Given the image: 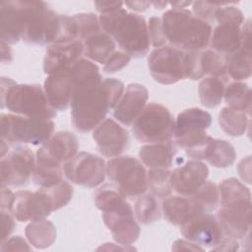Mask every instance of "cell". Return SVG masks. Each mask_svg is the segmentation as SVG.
<instances>
[{
	"mask_svg": "<svg viewBox=\"0 0 252 252\" xmlns=\"http://www.w3.org/2000/svg\"><path fill=\"white\" fill-rule=\"evenodd\" d=\"M94 203L102 212L103 222L118 244L131 245L138 239L140 226L133 209L114 186L106 184L97 189Z\"/></svg>",
	"mask_w": 252,
	"mask_h": 252,
	"instance_id": "obj_4",
	"label": "cell"
},
{
	"mask_svg": "<svg viewBox=\"0 0 252 252\" xmlns=\"http://www.w3.org/2000/svg\"><path fill=\"white\" fill-rule=\"evenodd\" d=\"M223 98L228 107L250 114L251 90L247 84L240 81L229 83L224 89Z\"/></svg>",
	"mask_w": 252,
	"mask_h": 252,
	"instance_id": "obj_32",
	"label": "cell"
},
{
	"mask_svg": "<svg viewBox=\"0 0 252 252\" xmlns=\"http://www.w3.org/2000/svg\"><path fill=\"white\" fill-rule=\"evenodd\" d=\"M75 39L83 41L101 30L98 18L93 13H80L71 16Z\"/></svg>",
	"mask_w": 252,
	"mask_h": 252,
	"instance_id": "obj_39",
	"label": "cell"
},
{
	"mask_svg": "<svg viewBox=\"0 0 252 252\" xmlns=\"http://www.w3.org/2000/svg\"><path fill=\"white\" fill-rule=\"evenodd\" d=\"M170 174L168 168H150L147 172L148 189L157 198H166L171 194Z\"/></svg>",
	"mask_w": 252,
	"mask_h": 252,
	"instance_id": "obj_38",
	"label": "cell"
},
{
	"mask_svg": "<svg viewBox=\"0 0 252 252\" xmlns=\"http://www.w3.org/2000/svg\"><path fill=\"white\" fill-rule=\"evenodd\" d=\"M9 153V143L4 139H1V158Z\"/></svg>",
	"mask_w": 252,
	"mask_h": 252,
	"instance_id": "obj_59",
	"label": "cell"
},
{
	"mask_svg": "<svg viewBox=\"0 0 252 252\" xmlns=\"http://www.w3.org/2000/svg\"><path fill=\"white\" fill-rule=\"evenodd\" d=\"M63 173L62 165L36 159L32 181L39 188H49L63 180Z\"/></svg>",
	"mask_w": 252,
	"mask_h": 252,
	"instance_id": "obj_34",
	"label": "cell"
},
{
	"mask_svg": "<svg viewBox=\"0 0 252 252\" xmlns=\"http://www.w3.org/2000/svg\"><path fill=\"white\" fill-rule=\"evenodd\" d=\"M193 2L190 1H182V2H170L169 4L173 7V8H178V9H185L187 6L191 5Z\"/></svg>",
	"mask_w": 252,
	"mask_h": 252,
	"instance_id": "obj_58",
	"label": "cell"
},
{
	"mask_svg": "<svg viewBox=\"0 0 252 252\" xmlns=\"http://www.w3.org/2000/svg\"><path fill=\"white\" fill-rule=\"evenodd\" d=\"M220 128L227 135L232 137L242 136L249 124V114L244 111L236 110L228 106L223 107L219 114Z\"/></svg>",
	"mask_w": 252,
	"mask_h": 252,
	"instance_id": "obj_31",
	"label": "cell"
},
{
	"mask_svg": "<svg viewBox=\"0 0 252 252\" xmlns=\"http://www.w3.org/2000/svg\"><path fill=\"white\" fill-rule=\"evenodd\" d=\"M84 55V45L80 40L55 42L50 44L43 59V71L47 75L69 70Z\"/></svg>",
	"mask_w": 252,
	"mask_h": 252,
	"instance_id": "obj_18",
	"label": "cell"
},
{
	"mask_svg": "<svg viewBox=\"0 0 252 252\" xmlns=\"http://www.w3.org/2000/svg\"><path fill=\"white\" fill-rule=\"evenodd\" d=\"M168 3L167 2H163V1H155V2H151V5H153L156 9H162L164 8Z\"/></svg>",
	"mask_w": 252,
	"mask_h": 252,
	"instance_id": "obj_60",
	"label": "cell"
},
{
	"mask_svg": "<svg viewBox=\"0 0 252 252\" xmlns=\"http://www.w3.org/2000/svg\"><path fill=\"white\" fill-rule=\"evenodd\" d=\"M61 30V15L55 13L45 2L36 1L31 13L22 39L28 43L45 45L58 40Z\"/></svg>",
	"mask_w": 252,
	"mask_h": 252,
	"instance_id": "obj_9",
	"label": "cell"
},
{
	"mask_svg": "<svg viewBox=\"0 0 252 252\" xmlns=\"http://www.w3.org/2000/svg\"><path fill=\"white\" fill-rule=\"evenodd\" d=\"M14 216L11 212L6 210H1V220H2V230H1V242L5 241L8 236L12 233L15 227Z\"/></svg>",
	"mask_w": 252,
	"mask_h": 252,
	"instance_id": "obj_49",
	"label": "cell"
},
{
	"mask_svg": "<svg viewBox=\"0 0 252 252\" xmlns=\"http://www.w3.org/2000/svg\"><path fill=\"white\" fill-rule=\"evenodd\" d=\"M43 189H45L50 196L53 203L54 211H57L62 207L66 206L71 201L73 196V187L65 180H62L61 182L52 187Z\"/></svg>",
	"mask_w": 252,
	"mask_h": 252,
	"instance_id": "obj_41",
	"label": "cell"
},
{
	"mask_svg": "<svg viewBox=\"0 0 252 252\" xmlns=\"http://www.w3.org/2000/svg\"><path fill=\"white\" fill-rule=\"evenodd\" d=\"M63 172L72 183L94 188L104 181L106 163L95 155L81 152L64 163Z\"/></svg>",
	"mask_w": 252,
	"mask_h": 252,
	"instance_id": "obj_12",
	"label": "cell"
},
{
	"mask_svg": "<svg viewBox=\"0 0 252 252\" xmlns=\"http://www.w3.org/2000/svg\"><path fill=\"white\" fill-rule=\"evenodd\" d=\"M185 77L191 80H199L204 77L202 63H201V51H185L184 57Z\"/></svg>",
	"mask_w": 252,
	"mask_h": 252,
	"instance_id": "obj_43",
	"label": "cell"
},
{
	"mask_svg": "<svg viewBox=\"0 0 252 252\" xmlns=\"http://www.w3.org/2000/svg\"><path fill=\"white\" fill-rule=\"evenodd\" d=\"M176 154L171 142L148 144L139 151V158L149 168H169Z\"/></svg>",
	"mask_w": 252,
	"mask_h": 252,
	"instance_id": "obj_27",
	"label": "cell"
},
{
	"mask_svg": "<svg viewBox=\"0 0 252 252\" xmlns=\"http://www.w3.org/2000/svg\"><path fill=\"white\" fill-rule=\"evenodd\" d=\"M70 72L74 82L72 124L79 132H90L116 106L125 91L124 84L114 78L102 79L97 65L89 59L79 60Z\"/></svg>",
	"mask_w": 252,
	"mask_h": 252,
	"instance_id": "obj_1",
	"label": "cell"
},
{
	"mask_svg": "<svg viewBox=\"0 0 252 252\" xmlns=\"http://www.w3.org/2000/svg\"><path fill=\"white\" fill-rule=\"evenodd\" d=\"M238 248H239L238 240L233 237L225 235L222 241L219 245L214 247L212 250L213 251H235Z\"/></svg>",
	"mask_w": 252,
	"mask_h": 252,
	"instance_id": "obj_51",
	"label": "cell"
},
{
	"mask_svg": "<svg viewBox=\"0 0 252 252\" xmlns=\"http://www.w3.org/2000/svg\"><path fill=\"white\" fill-rule=\"evenodd\" d=\"M221 208L237 211H251V193L243 183L234 177L222 180L219 185Z\"/></svg>",
	"mask_w": 252,
	"mask_h": 252,
	"instance_id": "obj_24",
	"label": "cell"
},
{
	"mask_svg": "<svg viewBox=\"0 0 252 252\" xmlns=\"http://www.w3.org/2000/svg\"><path fill=\"white\" fill-rule=\"evenodd\" d=\"M173 129V115L168 108L158 102L147 104L132 124L134 137L147 144L171 142Z\"/></svg>",
	"mask_w": 252,
	"mask_h": 252,
	"instance_id": "obj_7",
	"label": "cell"
},
{
	"mask_svg": "<svg viewBox=\"0 0 252 252\" xmlns=\"http://www.w3.org/2000/svg\"><path fill=\"white\" fill-rule=\"evenodd\" d=\"M35 157L26 146H17L1 158V187L24 186L35 168Z\"/></svg>",
	"mask_w": 252,
	"mask_h": 252,
	"instance_id": "obj_13",
	"label": "cell"
},
{
	"mask_svg": "<svg viewBox=\"0 0 252 252\" xmlns=\"http://www.w3.org/2000/svg\"><path fill=\"white\" fill-rule=\"evenodd\" d=\"M13 59L12 51L8 43L1 40V61L2 63H10Z\"/></svg>",
	"mask_w": 252,
	"mask_h": 252,
	"instance_id": "obj_57",
	"label": "cell"
},
{
	"mask_svg": "<svg viewBox=\"0 0 252 252\" xmlns=\"http://www.w3.org/2000/svg\"><path fill=\"white\" fill-rule=\"evenodd\" d=\"M98 20L102 31L130 57L142 58L148 54L151 40L148 24L142 16L119 8L100 14Z\"/></svg>",
	"mask_w": 252,
	"mask_h": 252,
	"instance_id": "obj_2",
	"label": "cell"
},
{
	"mask_svg": "<svg viewBox=\"0 0 252 252\" xmlns=\"http://www.w3.org/2000/svg\"><path fill=\"white\" fill-rule=\"evenodd\" d=\"M161 207L155 195L143 194L139 196L135 205V216L139 222L143 224L153 223L160 219Z\"/></svg>",
	"mask_w": 252,
	"mask_h": 252,
	"instance_id": "obj_35",
	"label": "cell"
},
{
	"mask_svg": "<svg viewBox=\"0 0 252 252\" xmlns=\"http://www.w3.org/2000/svg\"><path fill=\"white\" fill-rule=\"evenodd\" d=\"M124 4L127 7H129V9L138 11V12L146 11L151 6V2H148V1H132V2H125Z\"/></svg>",
	"mask_w": 252,
	"mask_h": 252,
	"instance_id": "obj_56",
	"label": "cell"
},
{
	"mask_svg": "<svg viewBox=\"0 0 252 252\" xmlns=\"http://www.w3.org/2000/svg\"><path fill=\"white\" fill-rule=\"evenodd\" d=\"M250 168H251V157L248 156L246 158H243L239 164H238V172L240 177L246 181L247 183H250Z\"/></svg>",
	"mask_w": 252,
	"mask_h": 252,
	"instance_id": "obj_54",
	"label": "cell"
},
{
	"mask_svg": "<svg viewBox=\"0 0 252 252\" xmlns=\"http://www.w3.org/2000/svg\"><path fill=\"white\" fill-rule=\"evenodd\" d=\"M216 217L227 236L239 240L250 232L251 211H237L220 208Z\"/></svg>",
	"mask_w": 252,
	"mask_h": 252,
	"instance_id": "obj_25",
	"label": "cell"
},
{
	"mask_svg": "<svg viewBox=\"0 0 252 252\" xmlns=\"http://www.w3.org/2000/svg\"><path fill=\"white\" fill-rule=\"evenodd\" d=\"M227 2H209V1H196L193 2V14L197 18L208 22L209 24L211 22L215 21V13L216 10L221 6L226 4Z\"/></svg>",
	"mask_w": 252,
	"mask_h": 252,
	"instance_id": "obj_44",
	"label": "cell"
},
{
	"mask_svg": "<svg viewBox=\"0 0 252 252\" xmlns=\"http://www.w3.org/2000/svg\"><path fill=\"white\" fill-rule=\"evenodd\" d=\"M184 57L185 51L170 45L155 48L148 58L151 76L162 85H171L186 79Z\"/></svg>",
	"mask_w": 252,
	"mask_h": 252,
	"instance_id": "obj_11",
	"label": "cell"
},
{
	"mask_svg": "<svg viewBox=\"0 0 252 252\" xmlns=\"http://www.w3.org/2000/svg\"><path fill=\"white\" fill-rule=\"evenodd\" d=\"M79 142L77 137L68 131H60L50 137L36 152L37 160L62 165L78 154Z\"/></svg>",
	"mask_w": 252,
	"mask_h": 252,
	"instance_id": "obj_19",
	"label": "cell"
},
{
	"mask_svg": "<svg viewBox=\"0 0 252 252\" xmlns=\"http://www.w3.org/2000/svg\"><path fill=\"white\" fill-rule=\"evenodd\" d=\"M84 55L90 60L104 64L115 51V41L102 29L82 41Z\"/></svg>",
	"mask_w": 252,
	"mask_h": 252,
	"instance_id": "obj_28",
	"label": "cell"
},
{
	"mask_svg": "<svg viewBox=\"0 0 252 252\" xmlns=\"http://www.w3.org/2000/svg\"><path fill=\"white\" fill-rule=\"evenodd\" d=\"M149 92L144 85L130 84L113 108V116L121 124L131 126L147 105Z\"/></svg>",
	"mask_w": 252,
	"mask_h": 252,
	"instance_id": "obj_21",
	"label": "cell"
},
{
	"mask_svg": "<svg viewBox=\"0 0 252 252\" xmlns=\"http://www.w3.org/2000/svg\"><path fill=\"white\" fill-rule=\"evenodd\" d=\"M240 28L231 24H219L212 31L209 43L211 49L226 56L241 48Z\"/></svg>",
	"mask_w": 252,
	"mask_h": 252,
	"instance_id": "obj_26",
	"label": "cell"
},
{
	"mask_svg": "<svg viewBox=\"0 0 252 252\" xmlns=\"http://www.w3.org/2000/svg\"><path fill=\"white\" fill-rule=\"evenodd\" d=\"M123 2H118V1H95L94 6L96 8V11L99 12L100 14H105L109 13L111 11H114L116 9L122 8Z\"/></svg>",
	"mask_w": 252,
	"mask_h": 252,
	"instance_id": "obj_52",
	"label": "cell"
},
{
	"mask_svg": "<svg viewBox=\"0 0 252 252\" xmlns=\"http://www.w3.org/2000/svg\"><path fill=\"white\" fill-rule=\"evenodd\" d=\"M235 158L236 152L230 143L225 140L214 139L206 159L215 167L224 168L230 166Z\"/></svg>",
	"mask_w": 252,
	"mask_h": 252,
	"instance_id": "obj_36",
	"label": "cell"
},
{
	"mask_svg": "<svg viewBox=\"0 0 252 252\" xmlns=\"http://www.w3.org/2000/svg\"><path fill=\"white\" fill-rule=\"evenodd\" d=\"M148 31H149L151 44L154 47L158 48V47H162L167 45L165 36L163 34L160 18H158V17L150 18L148 22Z\"/></svg>",
	"mask_w": 252,
	"mask_h": 252,
	"instance_id": "obj_45",
	"label": "cell"
},
{
	"mask_svg": "<svg viewBox=\"0 0 252 252\" xmlns=\"http://www.w3.org/2000/svg\"><path fill=\"white\" fill-rule=\"evenodd\" d=\"M213 140H214V138H212L211 136L208 135L206 137V139L203 142H201L200 144H198L197 146H195L193 148H190L188 150H185L186 155L189 158H193L194 160L206 159Z\"/></svg>",
	"mask_w": 252,
	"mask_h": 252,
	"instance_id": "obj_47",
	"label": "cell"
},
{
	"mask_svg": "<svg viewBox=\"0 0 252 252\" xmlns=\"http://www.w3.org/2000/svg\"><path fill=\"white\" fill-rule=\"evenodd\" d=\"M32 248L29 246L28 242L20 235L7 238L5 241L1 242V251H30Z\"/></svg>",
	"mask_w": 252,
	"mask_h": 252,
	"instance_id": "obj_48",
	"label": "cell"
},
{
	"mask_svg": "<svg viewBox=\"0 0 252 252\" xmlns=\"http://www.w3.org/2000/svg\"><path fill=\"white\" fill-rule=\"evenodd\" d=\"M211 124L212 116L209 112L197 107L183 110L174 120V145L183 150L197 146L208 136L206 130Z\"/></svg>",
	"mask_w": 252,
	"mask_h": 252,
	"instance_id": "obj_10",
	"label": "cell"
},
{
	"mask_svg": "<svg viewBox=\"0 0 252 252\" xmlns=\"http://www.w3.org/2000/svg\"><path fill=\"white\" fill-rule=\"evenodd\" d=\"M147 170L134 157L123 156L111 158L106 163V175L126 199L133 200L148 190Z\"/></svg>",
	"mask_w": 252,
	"mask_h": 252,
	"instance_id": "obj_6",
	"label": "cell"
},
{
	"mask_svg": "<svg viewBox=\"0 0 252 252\" xmlns=\"http://www.w3.org/2000/svg\"><path fill=\"white\" fill-rule=\"evenodd\" d=\"M36 1H2L0 3L1 40L16 44L22 39L27 21Z\"/></svg>",
	"mask_w": 252,
	"mask_h": 252,
	"instance_id": "obj_14",
	"label": "cell"
},
{
	"mask_svg": "<svg viewBox=\"0 0 252 252\" xmlns=\"http://www.w3.org/2000/svg\"><path fill=\"white\" fill-rule=\"evenodd\" d=\"M14 199L15 193H13L8 187H1V210H6L10 212Z\"/></svg>",
	"mask_w": 252,
	"mask_h": 252,
	"instance_id": "obj_53",
	"label": "cell"
},
{
	"mask_svg": "<svg viewBox=\"0 0 252 252\" xmlns=\"http://www.w3.org/2000/svg\"><path fill=\"white\" fill-rule=\"evenodd\" d=\"M209 176L208 166L200 160H189L170 174L172 189L181 196H192Z\"/></svg>",
	"mask_w": 252,
	"mask_h": 252,
	"instance_id": "obj_20",
	"label": "cell"
},
{
	"mask_svg": "<svg viewBox=\"0 0 252 252\" xmlns=\"http://www.w3.org/2000/svg\"><path fill=\"white\" fill-rule=\"evenodd\" d=\"M1 107L18 115L40 120H51L56 116V110L50 105L40 86L17 84L4 77L1 78Z\"/></svg>",
	"mask_w": 252,
	"mask_h": 252,
	"instance_id": "obj_5",
	"label": "cell"
},
{
	"mask_svg": "<svg viewBox=\"0 0 252 252\" xmlns=\"http://www.w3.org/2000/svg\"><path fill=\"white\" fill-rule=\"evenodd\" d=\"M229 4L230 3L227 2L216 10L215 21L218 24H231L241 27L245 21L243 13L235 6H231Z\"/></svg>",
	"mask_w": 252,
	"mask_h": 252,
	"instance_id": "obj_42",
	"label": "cell"
},
{
	"mask_svg": "<svg viewBox=\"0 0 252 252\" xmlns=\"http://www.w3.org/2000/svg\"><path fill=\"white\" fill-rule=\"evenodd\" d=\"M192 197L201 206L204 213H210L217 209L220 203V191L212 181H206L193 195Z\"/></svg>",
	"mask_w": 252,
	"mask_h": 252,
	"instance_id": "obj_40",
	"label": "cell"
},
{
	"mask_svg": "<svg viewBox=\"0 0 252 252\" xmlns=\"http://www.w3.org/2000/svg\"><path fill=\"white\" fill-rule=\"evenodd\" d=\"M241 48L251 50V25L250 19L244 21L240 28Z\"/></svg>",
	"mask_w": 252,
	"mask_h": 252,
	"instance_id": "obj_50",
	"label": "cell"
},
{
	"mask_svg": "<svg viewBox=\"0 0 252 252\" xmlns=\"http://www.w3.org/2000/svg\"><path fill=\"white\" fill-rule=\"evenodd\" d=\"M161 211L164 218L174 225H183L204 213L201 206L192 196L166 197Z\"/></svg>",
	"mask_w": 252,
	"mask_h": 252,
	"instance_id": "obj_23",
	"label": "cell"
},
{
	"mask_svg": "<svg viewBox=\"0 0 252 252\" xmlns=\"http://www.w3.org/2000/svg\"><path fill=\"white\" fill-rule=\"evenodd\" d=\"M93 139L98 152L106 158L119 157L129 146V135L125 128L113 119H104L94 129Z\"/></svg>",
	"mask_w": 252,
	"mask_h": 252,
	"instance_id": "obj_17",
	"label": "cell"
},
{
	"mask_svg": "<svg viewBox=\"0 0 252 252\" xmlns=\"http://www.w3.org/2000/svg\"><path fill=\"white\" fill-rule=\"evenodd\" d=\"M1 139L9 144L43 145L52 136L54 123L51 120H40L18 114L0 116Z\"/></svg>",
	"mask_w": 252,
	"mask_h": 252,
	"instance_id": "obj_8",
	"label": "cell"
},
{
	"mask_svg": "<svg viewBox=\"0 0 252 252\" xmlns=\"http://www.w3.org/2000/svg\"><path fill=\"white\" fill-rule=\"evenodd\" d=\"M182 235L189 241L211 250L219 245L225 233L216 216L203 213L180 226Z\"/></svg>",
	"mask_w": 252,
	"mask_h": 252,
	"instance_id": "obj_16",
	"label": "cell"
},
{
	"mask_svg": "<svg viewBox=\"0 0 252 252\" xmlns=\"http://www.w3.org/2000/svg\"><path fill=\"white\" fill-rule=\"evenodd\" d=\"M228 78L234 81H242L250 78L252 73L251 50L239 48L235 52L224 56Z\"/></svg>",
	"mask_w": 252,
	"mask_h": 252,
	"instance_id": "obj_30",
	"label": "cell"
},
{
	"mask_svg": "<svg viewBox=\"0 0 252 252\" xmlns=\"http://www.w3.org/2000/svg\"><path fill=\"white\" fill-rule=\"evenodd\" d=\"M70 69L48 75L44 81L43 90L55 110H66L71 104L74 82Z\"/></svg>",
	"mask_w": 252,
	"mask_h": 252,
	"instance_id": "obj_22",
	"label": "cell"
},
{
	"mask_svg": "<svg viewBox=\"0 0 252 252\" xmlns=\"http://www.w3.org/2000/svg\"><path fill=\"white\" fill-rule=\"evenodd\" d=\"M53 211L50 196L45 189L39 188L34 192L28 190L16 192L10 212L17 220L25 222L44 220Z\"/></svg>",
	"mask_w": 252,
	"mask_h": 252,
	"instance_id": "obj_15",
	"label": "cell"
},
{
	"mask_svg": "<svg viewBox=\"0 0 252 252\" xmlns=\"http://www.w3.org/2000/svg\"><path fill=\"white\" fill-rule=\"evenodd\" d=\"M225 82L217 77H206L203 79L198 88L201 104L208 108L218 106L224 94Z\"/></svg>",
	"mask_w": 252,
	"mask_h": 252,
	"instance_id": "obj_33",
	"label": "cell"
},
{
	"mask_svg": "<svg viewBox=\"0 0 252 252\" xmlns=\"http://www.w3.org/2000/svg\"><path fill=\"white\" fill-rule=\"evenodd\" d=\"M172 250L174 251H180V250H186V251H196V250H204L201 246L189 241V240H182L178 239L176 240L172 245Z\"/></svg>",
	"mask_w": 252,
	"mask_h": 252,
	"instance_id": "obj_55",
	"label": "cell"
},
{
	"mask_svg": "<svg viewBox=\"0 0 252 252\" xmlns=\"http://www.w3.org/2000/svg\"><path fill=\"white\" fill-rule=\"evenodd\" d=\"M131 57L124 51H114L103 64V71L106 73H115L128 65Z\"/></svg>",
	"mask_w": 252,
	"mask_h": 252,
	"instance_id": "obj_46",
	"label": "cell"
},
{
	"mask_svg": "<svg viewBox=\"0 0 252 252\" xmlns=\"http://www.w3.org/2000/svg\"><path fill=\"white\" fill-rule=\"evenodd\" d=\"M201 63L204 76L208 75L209 77H217L223 80L225 83L228 81L226 64L223 55L212 49L202 50Z\"/></svg>",
	"mask_w": 252,
	"mask_h": 252,
	"instance_id": "obj_37",
	"label": "cell"
},
{
	"mask_svg": "<svg viewBox=\"0 0 252 252\" xmlns=\"http://www.w3.org/2000/svg\"><path fill=\"white\" fill-rule=\"evenodd\" d=\"M160 20L167 45L183 51H202L209 45L211 25L190 10L172 8L164 12Z\"/></svg>",
	"mask_w": 252,
	"mask_h": 252,
	"instance_id": "obj_3",
	"label": "cell"
},
{
	"mask_svg": "<svg viewBox=\"0 0 252 252\" xmlns=\"http://www.w3.org/2000/svg\"><path fill=\"white\" fill-rule=\"evenodd\" d=\"M25 233L30 244L37 249H44L51 246L56 239V228L46 219L29 223L25 229Z\"/></svg>",
	"mask_w": 252,
	"mask_h": 252,
	"instance_id": "obj_29",
	"label": "cell"
}]
</instances>
